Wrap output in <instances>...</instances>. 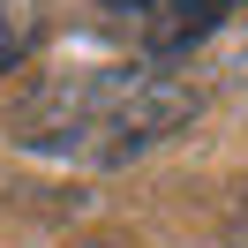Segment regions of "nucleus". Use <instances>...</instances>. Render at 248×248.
Masks as SVG:
<instances>
[{
  "instance_id": "f03ea898",
  "label": "nucleus",
  "mask_w": 248,
  "mask_h": 248,
  "mask_svg": "<svg viewBox=\"0 0 248 248\" xmlns=\"http://www.w3.org/2000/svg\"><path fill=\"white\" fill-rule=\"evenodd\" d=\"M91 8L98 31L121 38L136 61H181L241 16V0H91Z\"/></svg>"
},
{
  "instance_id": "7ed1b4c3",
  "label": "nucleus",
  "mask_w": 248,
  "mask_h": 248,
  "mask_svg": "<svg viewBox=\"0 0 248 248\" xmlns=\"http://www.w3.org/2000/svg\"><path fill=\"white\" fill-rule=\"evenodd\" d=\"M53 0H0V76H16L38 46H46Z\"/></svg>"
},
{
  "instance_id": "f257e3e1",
  "label": "nucleus",
  "mask_w": 248,
  "mask_h": 248,
  "mask_svg": "<svg viewBox=\"0 0 248 248\" xmlns=\"http://www.w3.org/2000/svg\"><path fill=\"white\" fill-rule=\"evenodd\" d=\"M203 113V83L173 61H113L68 68L38 83L16 113V143L61 166H128V158L173 143Z\"/></svg>"
}]
</instances>
